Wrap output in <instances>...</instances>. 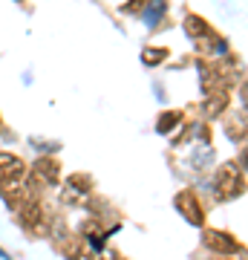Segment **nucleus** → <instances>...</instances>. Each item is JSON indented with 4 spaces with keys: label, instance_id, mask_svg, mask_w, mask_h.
I'll use <instances>...</instances> for the list:
<instances>
[{
    "label": "nucleus",
    "instance_id": "obj_3",
    "mask_svg": "<svg viewBox=\"0 0 248 260\" xmlns=\"http://www.w3.org/2000/svg\"><path fill=\"white\" fill-rule=\"evenodd\" d=\"M26 145L32 153H38V156H58L61 153V142L58 139H44V136H26Z\"/></svg>",
    "mask_w": 248,
    "mask_h": 260
},
{
    "label": "nucleus",
    "instance_id": "obj_6",
    "mask_svg": "<svg viewBox=\"0 0 248 260\" xmlns=\"http://www.w3.org/2000/svg\"><path fill=\"white\" fill-rule=\"evenodd\" d=\"M78 246H81V240H75V237H64V240L58 243V249L64 251L69 260H78Z\"/></svg>",
    "mask_w": 248,
    "mask_h": 260
},
{
    "label": "nucleus",
    "instance_id": "obj_7",
    "mask_svg": "<svg viewBox=\"0 0 248 260\" xmlns=\"http://www.w3.org/2000/svg\"><path fill=\"white\" fill-rule=\"evenodd\" d=\"M147 6V0H127V3H121L119 12L121 15H141V9Z\"/></svg>",
    "mask_w": 248,
    "mask_h": 260
},
{
    "label": "nucleus",
    "instance_id": "obj_4",
    "mask_svg": "<svg viewBox=\"0 0 248 260\" xmlns=\"http://www.w3.org/2000/svg\"><path fill=\"white\" fill-rule=\"evenodd\" d=\"M179 121H182V113H179V110H165V113H159L156 130L167 136V133H173V130L179 127Z\"/></svg>",
    "mask_w": 248,
    "mask_h": 260
},
{
    "label": "nucleus",
    "instance_id": "obj_5",
    "mask_svg": "<svg viewBox=\"0 0 248 260\" xmlns=\"http://www.w3.org/2000/svg\"><path fill=\"white\" fill-rule=\"evenodd\" d=\"M167 55H170V52H167L165 47H145L141 49V64L145 67H159V64L167 61Z\"/></svg>",
    "mask_w": 248,
    "mask_h": 260
},
{
    "label": "nucleus",
    "instance_id": "obj_8",
    "mask_svg": "<svg viewBox=\"0 0 248 260\" xmlns=\"http://www.w3.org/2000/svg\"><path fill=\"white\" fill-rule=\"evenodd\" d=\"M32 81H35V78H32V70H23V75H20V84H23V87H32Z\"/></svg>",
    "mask_w": 248,
    "mask_h": 260
},
{
    "label": "nucleus",
    "instance_id": "obj_1",
    "mask_svg": "<svg viewBox=\"0 0 248 260\" xmlns=\"http://www.w3.org/2000/svg\"><path fill=\"white\" fill-rule=\"evenodd\" d=\"M29 177V162L15 150H0V194L23 185Z\"/></svg>",
    "mask_w": 248,
    "mask_h": 260
},
{
    "label": "nucleus",
    "instance_id": "obj_10",
    "mask_svg": "<svg viewBox=\"0 0 248 260\" xmlns=\"http://www.w3.org/2000/svg\"><path fill=\"white\" fill-rule=\"evenodd\" d=\"M15 3H18V6H26V3H29V0H15Z\"/></svg>",
    "mask_w": 248,
    "mask_h": 260
},
{
    "label": "nucleus",
    "instance_id": "obj_9",
    "mask_svg": "<svg viewBox=\"0 0 248 260\" xmlns=\"http://www.w3.org/2000/svg\"><path fill=\"white\" fill-rule=\"evenodd\" d=\"M0 260H12V254L6 249H3V246H0Z\"/></svg>",
    "mask_w": 248,
    "mask_h": 260
},
{
    "label": "nucleus",
    "instance_id": "obj_2",
    "mask_svg": "<svg viewBox=\"0 0 248 260\" xmlns=\"http://www.w3.org/2000/svg\"><path fill=\"white\" fill-rule=\"evenodd\" d=\"M92 191V179L87 174H69L61 182V203L64 205H84Z\"/></svg>",
    "mask_w": 248,
    "mask_h": 260
}]
</instances>
